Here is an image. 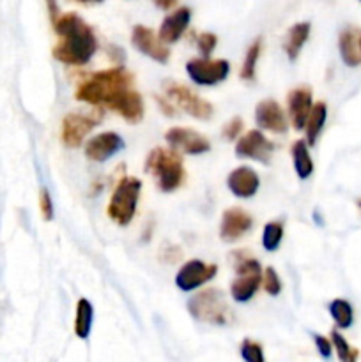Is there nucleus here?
<instances>
[{
	"mask_svg": "<svg viewBox=\"0 0 361 362\" xmlns=\"http://www.w3.org/2000/svg\"><path fill=\"white\" fill-rule=\"evenodd\" d=\"M357 42H360V52H361V32H360V37H357Z\"/></svg>",
	"mask_w": 361,
	"mask_h": 362,
	"instance_id": "36",
	"label": "nucleus"
},
{
	"mask_svg": "<svg viewBox=\"0 0 361 362\" xmlns=\"http://www.w3.org/2000/svg\"><path fill=\"white\" fill-rule=\"evenodd\" d=\"M159 7H163V9H168V7L173 6V2H158Z\"/></svg>",
	"mask_w": 361,
	"mask_h": 362,
	"instance_id": "35",
	"label": "nucleus"
},
{
	"mask_svg": "<svg viewBox=\"0 0 361 362\" xmlns=\"http://www.w3.org/2000/svg\"><path fill=\"white\" fill-rule=\"evenodd\" d=\"M236 271L237 278L232 281L230 292H232V297L237 303H246L255 296V292H257L262 283L260 264L253 258H244L237 264Z\"/></svg>",
	"mask_w": 361,
	"mask_h": 362,
	"instance_id": "6",
	"label": "nucleus"
},
{
	"mask_svg": "<svg viewBox=\"0 0 361 362\" xmlns=\"http://www.w3.org/2000/svg\"><path fill=\"white\" fill-rule=\"evenodd\" d=\"M357 207H360V209H361V200H360V202H357Z\"/></svg>",
	"mask_w": 361,
	"mask_h": 362,
	"instance_id": "37",
	"label": "nucleus"
},
{
	"mask_svg": "<svg viewBox=\"0 0 361 362\" xmlns=\"http://www.w3.org/2000/svg\"><path fill=\"white\" fill-rule=\"evenodd\" d=\"M140 191L142 182L134 177H124L122 180H119V184L113 189L112 198H110L108 209H106L113 223H117L119 226L130 225L131 219L134 218V212H137Z\"/></svg>",
	"mask_w": 361,
	"mask_h": 362,
	"instance_id": "5",
	"label": "nucleus"
},
{
	"mask_svg": "<svg viewBox=\"0 0 361 362\" xmlns=\"http://www.w3.org/2000/svg\"><path fill=\"white\" fill-rule=\"evenodd\" d=\"M39 211L45 221H52L53 219V202L50 197V191L46 187H41L39 191Z\"/></svg>",
	"mask_w": 361,
	"mask_h": 362,
	"instance_id": "31",
	"label": "nucleus"
},
{
	"mask_svg": "<svg viewBox=\"0 0 361 362\" xmlns=\"http://www.w3.org/2000/svg\"><path fill=\"white\" fill-rule=\"evenodd\" d=\"M124 148V140L117 133H101L98 136L92 138L87 145H85V156L91 161L103 163L108 161L112 156L120 152Z\"/></svg>",
	"mask_w": 361,
	"mask_h": 362,
	"instance_id": "14",
	"label": "nucleus"
},
{
	"mask_svg": "<svg viewBox=\"0 0 361 362\" xmlns=\"http://www.w3.org/2000/svg\"><path fill=\"white\" fill-rule=\"evenodd\" d=\"M188 311L202 324L227 325L234 320L232 310L225 299V293L216 288H207L188 300Z\"/></svg>",
	"mask_w": 361,
	"mask_h": 362,
	"instance_id": "4",
	"label": "nucleus"
},
{
	"mask_svg": "<svg viewBox=\"0 0 361 362\" xmlns=\"http://www.w3.org/2000/svg\"><path fill=\"white\" fill-rule=\"evenodd\" d=\"M314 341H315V346H317L319 354H321L324 359H329V357H331V350H333L331 341L321 334H314Z\"/></svg>",
	"mask_w": 361,
	"mask_h": 362,
	"instance_id": "34",
	"label": "nucleus"
},
{
	"mask_svg": "<svg viewBox=\"0 0 361 362\" xmlns=\"http://www.w3.org/2000/svg\"><path fill=\"white\" fill-rule=\"evenodd\" d=\"M273 148H275V145H273L260 131L253 129L248 131L243 138L237 140L236 154L239 156V158H250L255 159V161L269 163Z\"/></svg>",
	"mask_w": 361,
	"mask_h": 362,
	"instance_id": "12",
	"label": "nucleus"
},
{
	"mask_svg": "<svg viewBox=\"0 0 361 362\" xmlns=\"http://www.w3.org/2000/svg\"><path fill=\"white\" fill-rule=\"evenodd\" d=\"M260 49H262V39L258 37L251 42V46L246 52V57H244V64L243 67H241V78H243V80H253L257 60L258 57H260Z\"/></svg>",
	"mask_w": 361,
	"mask_h": 362,
	"instance_id": "26",
	"label": "nucleus"
},
{
	"mask_svg": "<svg viewBox=\"0 0 361 362\" xmlns=\"http://www.w3.org/2000/svg\"><path fill=\"white\" fill-rule=\"evenodd\" d=\"M255 122L258 127L271 133H285L287 131V119L283 113L282 106L273 99L260 101L255 108Z\"/></svg>",
	"mask_w": 361,
	"mask_h": 362,
	"instance_id": "16",
	"label": "nucleus"
},
{
	"mask_svg": "<svg viewBox=\"0 0 361 362\" xmlns=\"http://www.w3.org/2000/svg\"><path fill=\"white\" fill-rule=\"evenodd\" d=\"M308 35H310V23L308 21H301L290 27L289 34L285 37V53L290 60H296L299 52L303 49L304 42H306Z\"/></svg>",
	"mask_w": 361,
	"mask_h": 362,
	"instance_id": "21",
	"label": "nucleus"
},
{
	"mask_svg": "<svg viewBox=\"0 0 361 362\" xmlns=\"http://www.w3.org/2000/svg\"><path fill=\"white\" fill-rule=\"evenodd\" d=\"M289 113L296 129H303L310 115L314 103H311V90L308 87H297L289 92Z\"/></svg>",
	"mask_w": 361,
	"mask_h": 362,
	"instance_id": "18",
	"label": "nucleus"
},
{
	"mask_svg": "<svg viewBox=\"0 0 361 362\" xmlns=\"http://www.w3.org/2000/svg\"><path fill=\"white\" fill-rule=\"evenodd\" d=\"M218 272V267L214 264H204L202 260H190L179 269L176 276V285L183 292H191L204 285L205 281L212 279Z\"/></svg>",
	"mask_w": 361,
	"mask_h": 362,
	"instance_id": "9",
	"label": "nucleus"
},
{
	"mask_svg": "<svg viewBox=\"0 0 361 362\" xmlns=\"http://www.w3.org/2000/svg\"><path fill=\"white\" fill-rule=\"evenodd\" d=\"M262 285H264L265 292L273 297L282 292V281H280V276L276 274V271L273 267H268L264 274H262Z\"/></svg>",
	"mask_w": 361,
	"mask_h": 362,
	"instance_id": "30",
	"label": "nucleus"
},
{
	"mask_svg": "<svg viewBox=\"0 0 361 362\" xmlns=\"http://www.w3.org/2000/svg\"><path fill=\"white\" fill-rule=\"evenodd\" d=\"M191 20V9L190 7L183 6L177 7L176 11L168 14V16L163 20L161 27H159V41L166 42V45H172L177 39L183 35V32L186 30L188 25Z\"/></svg>",
	"mask_w": 361,
	"mask_h": 362,
	"instance_id": "17",
	"label": "nucleus"
},
{
	"mask_svg": "<svg viewBox=\"0 0 361 362\" xmlns=\"http://www.w3.org/2000/svg\"><path fill=\"white\" fill-rule=\"evenodd\" d=\"M165 138L176 151L186 152L191 156L205 154L211 148L207 138L202 136L197 131L188 129V127H172Z\"/></svg>",
	"mask_w": 361,
	"mask_h": 362,
	"instance_id": "11",
	"label": "nucleus"
},
{
	"mask_svg": "<svg viewBox=\"0 0 361 362\" xmlns=\"http://www.w3.org/2000/svg\"><path fill=\"white\" fill-rule=\"evenodd\" d=\"M131 42H133L134 48L138 52L145 53L147 57H151L152 60L159 64H166L170 59V49L159 41V37H156L154 32L151 28L144 27V25H137L133 27L131 32Z\"/></svg>",
	"mask_w": 361,
	"mask_h": 362,
	"instance_id": "10",
	"label": "nucleus"
},
{
	"mask_svg": "<svg viewBox=\"0 0 361 362\" xmlns=\"http://www.w3.org/2000/svg\"><path fill=\"white\" fill-rule=\"evenodd\" d=\"M165 92L168 98H172V101H176L180 108L186 113H190L191 117L200 120L211 119L212 115V106L207 101L200 98V95L195 94L193 90L186 87V85L180 83H165Z\"/></svg>",
	"mask_w": 361,
	"mask_h": 362,
	"instance_id": "8",
	"label": "nucleus"
},
{
	"mask_svg": "<svg viewBox=\"0 0 361 362\" xmlns=\"http://www.w3.org/2000/svg\"><path fill=\"white\" fill-rule=\"evenodd\" d=\"M92 320H94V308L91 300L81 297L76 303V317H74V334L80 339H87L92 331Z\"/></svg>",
	"mask_w": 361,
	"mask_h": 362,
	"instance_id": "22",
	"label": "nucleus"
},
{
	"mask_svg": "<svg viewBox=\"0 0 361 362\" xmlns=\"http://www.w3.org/2000/svg\"><path fill=\"white\" fill-rule=\"evenodd\" d=\"M258 184H260V179L248 166H239V168L232 170L227 179V186L237 198H251L257 193Z\"/></svg>",
	"mask_w": 361,
	"mask_h": 362,
	"instance_id": "19",
	"label": "nucleus"
},
{
	"mask_svg": "<svg viewBox=\"0 0 361 362\" xmlns=\"http://www.w3.org/2000/svg\"><path fill=\"white\" fill-rule=\"evenodd\" d=\"M292 161H294V168H296L297 177L301 180L308 179L314 172V161L310 158V152H308L306 141L297 140L294 141L292 145Z\"/></svg>",
	"mask_w": 361,
	"mask_h": 362,
	"instance_id": "24",
	"label": "nucleus"
},
{
	"mask_svg": "<svg viewBox=\"0 0 361 362\" xmlns=\"http://www.w3.org/2000/svg\"><path fill=\"white\" fill-rule=\"evenodd\" d=\"M99 122L94 115H81V113H67L62 120V141L67 147H80L92 127Z\"/></svg>",
	"mask_w": 361,
	"mask_h": 362,
	"instance_id": "13",
	"label": "nucleus"
},
{
	"mask_svg": "<svg viewBox=\"0 0 361 362\" xmlns=\"http://www.w3.org/2000/svg\"><path fill=\"white\" fill-rule=\"evenodd\" d=\"M145 168L158 179L159 189L165 191V193L176 191L184 180L183 159L176 151L161 147L154 148V151L149 152Z\"/></svg>",
	"mask_w": 361,
	"mask_h": 362,
	"instance_id": "3",
	"label": "nucleus"
},
{
	"mask_svg": "<svg viewBox=\"0 0 361 362\" xmlns=\"http://www.w3.org/2000/svg\"><path fill=\"white\" fill-rule=\"evenodd\" d=\"M283 239V225L280 221H271L264 226L262 232V246L265 251H276Z\"/></svg>",
	"mask_w": 361,
	"mask_h": 362,
	"instance_id": "27",
	"label": "nucleus"
},
{
	"mask_svg": "<svg viewBox=\"0 0 361 362\" xmlns=\"http://www.w3.org/2000/svg\"><path fill=\"white\" fill-rule=\"evenodd\" d=\"M251 225H253V219H251V216L246 211L232 207L223 212L219 237L227 240V243H234V240L241 239L251 228Z\"/></svg>",
	"mask_w": 361,
	"mask_h": 362,
	"instance_id": "15",
	"label": "nucleus"
},
{
	"mask_svg": "<svg viewBox=\"0 0 361 362\" xmlns=\"http://www.w3.org/2000/svg\"><path fill=\"white\" fill-rule=\"evenodd\" d=\"M241 129H243V119L234 117V119L230 120L229 124H225V127H223V136H225L227 140H236L237 134L241 133Z\"/></svg>",
	"mask_w": 361,
	"mask_h": 362,
	"instance_id": "33",
	"label": "nucleus"
},
{
	"mask_svg": "<svg viewBox=\"0 0 361 362\" xmlns=\"http://www.w3.org/2000/svg\"><path fill=\"white\" fill-rule=\"evenodd\" d=\"M216 42H218V37L212 32H204V34H200L197 37V46L204 57L211 55L212 49L216 48Z\"/></svg>",
	"mask_w": 361,
	"mask_h": 362,
	"instance_id": "32",
	"label": "nucleus"
},
{
	"mask_svg": "<svg viewBox=\"0 0 361 362\" xmlns=\"http://www.w3.org/2000/svg\"><path fill=\"white\" fill-rule=\"evenodd\" d=\"M331 345L335 346L336 356H338L340 362H357L360 352H357L354 346H350L349 343H347V339L343 338L340 332L336 331L331 332Z\"/></svg>",
	"mask_w": 361,
	"mask_h": 362,
	"instance_id": "28",
	"label": "nucleus"
},
{
	"mask_svg": "<svg viewBox=\"0 0 361 362\" xmlns=\"http://www.w3.org/2000/svg\"><path fill=\"white\" fill-rule=\"evenodd\" d=\"M133 90V76L124 67L99 71L76 88L78 101L88 105H105L115 112L124 98Z\"/></svg>",
	"mask_w": 361,
	"mask_h": 362,
	"instance_id": "2",
	"label": "nucleus"
},
{
	"mask_svg": "<svg viewBox=\"0 0 361 362\" xmlns=\"http://www.w3.org/2000/svg\"><path fill=\"white\" fill-rule=\"evenodd\" d=\"M241 357L244 362H265L262 345L257 341H251V339H244L241 343Z\"/></svg>",
	"mask_w": 361,
	"mask_h": 362,
	"instance_id": "29",
	"label": "nucleus"
},
{
	"mask_svg": "<svg viewBox=\"0 0 361 362\" xmlns=\"http://www.w3.org/2000/svg\"><path fill=\"white\" fill-rule=\"evenodd\" d=\"M53 27L59 35L53 57L69 66H85L98 48V39L92 28L76 13L59 14L53 18Z\"/></svg>",
	"mask_w": 361,
	"mask_h": 362,
	"instance_id": "1",
	"label": "nucleus"
},
{
	"mask_svg": "<svg viewBox=\"0 0 361 362\" xmlns=\"http://www.w3.org/2000/svg\"><path fill=\"white\" fill-rule=\"evenodd\" d=\"M329 313L340 329H349L354 322L353 306L345 299H335L329 304Z\"/></svg>",
	"mask_w": 361,
	"mask_h": 362,
	"instance_id": "25",
	"label": "nucleus"
},
{
	"mask_svg": "<svg viewBox=\"0 0 361 362\" xmlns=\"http://www.w3.org/2000/svg\"><path fill=\"white\" fill-rule=\"evenodd\" d=\"M188 76L198 85H216L229 76L230 64L223 59H191L186 64Z\"/></svg>",
	"mask_w": 361,
	"mask_h": 362,
	"instance_id": "7",
	"label": "nucleus"
},
{
	"mask_svg": "<svg viewBox=\"0 0 361 362\" xmlns=\"http://www.w3.org/2000/svg\"><path fill=\"white\" fill-rule=\"evenodd\" d=\"M357 37H360V32H357L356 28H345V30L340 34V55H342V60L349 67H356L361 64V52Z\"/></svg>",
	"mask_w": 361,
	"mask_h": 362,
	"instance_id": "20",
	"label": "nucleus"
},
{
	"mask_svg": "<svg viewBox=\"0 0 361 362\" xmlns=\"http://www.w3.org/2000/svg\"><path fill=\"white\" fill-rule=\"evenodd\" d=\"M326 117H328V106H326V103H322V101L315 103L314 108H311V112H310V115H308L306 124H304L308 145H314L315 141H317L319 134H321L322 127H324V124H326Z\"/></svg>",
	"mask_w": 361,
	"mask_h": 362,
	"instance_id": "23",
	"label": "nucleus"
}]
</instances>
